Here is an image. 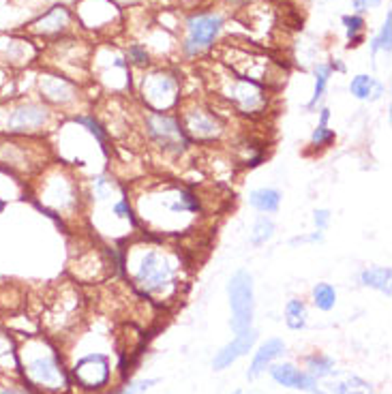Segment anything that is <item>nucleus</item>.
I'll list each match as a JSON object with an SVG mask.
<instances>
[{"label": "nucleus", "mask_w": 392, "mask_h": 394, "mask_svg": "<svg viewBox=\"0 0 392 394\" xmlns=\"http://www.w3.org/2000/svg\"><path fill=\"white\" fill-rule=\"evenodd\" d=\"M36 351L39 353L26 351L28 353V362H26L28 380L41 388H52V390L63 388L67 384V380H65V373H63L58 360H56V355L52 353V349L45 345H39Z\"/></svg>", "instance_id": "1"}, {"label": "nucleus", "mask_w": 392, "mask_h": 394, "mask_svg": "<svg viewBox=\"0 0 392 394\" xmlns=\"http://www.w3.org/2000/svg\"><path fill=\"white\" fill-rule=\"evenodd\" d=\"M228 292H230V305L234 311L232 328L236 332H242L251 326V320H253V281H251V276L245 270L236 272L230 281Z\"/></svg>", "instance_id": "2"}, {"label": "nucleus", "mask_w": 392, "mask_h": 394, "mask_svg": "<svg viewBox=\"0 0 392 394\" xmlns=\"http://www.w3.org/2000/svg\"><path fill=\"white\" fill-rule=\"evenodd\" d=\"M172 276H174V268L167 264V259H163L159 253L151 251L142 259L140 270L135 274V283L146 294H157L172 283Z\"/></svg>", "instance_id": "3"}, {"label": "nucleus", "mask_w": 392, "mask_h": 394, "mask_svg": "<svg viewBox=\"0 0 392 394\" xmlns=\"http://www.w3.org/2000/svg\"><path fill=\"white\" fill-rule=\"evenodd\" d=\"M221 28V17L219 15H195L189 20V39H186V52L189 54H197L204 47H208L213 43V39L217 36Z\"/></svg>", "instance_id": "4"}, {"label": "nucleus", "mask_w": 392, "mask_h": 394, "mask_svg": "<svg viewBox=\"0 0 392 394\" xmlns=\"http://www.w3.org/2000/svg\"><path fill=\"white\" fill-rule=\"evenodd\" d=\"M144 97L157 109L170 107L176 101V80L163 73L151 75L144 82Z\"/></svg>", "instance_id": "5"}, {"label": "nucleus", "mask_w": 392, "mask_h": 394, "mask_svg": "<svg viewBox=\"0 0 392 394\" xmlns=\"http://www.w3.org/2000/svg\"><path fill=\"white\" fill-rule=\"evenodd\" d=\"M76 377L84 388H99L107 382V375H109V364L107 358L101 353L95 355H86L76 364Z\"/></svg>", "instance_id": "6"}, {"label": "nucleus", "mask_w": 392, "mask_h": 394, "mask_svg": "<svg viewBox=\"0 0 392 394\" xmlns=\"http://www.w3.org/2000/svg\"><path fill=\"white\" fill-rule=\"evenodd\" d=\"M148 127H151V135L163 144L165 148H172V150H182L186 146L184 142V135L178 127V122L170 116H163V114H155L148 118Z\"/></svg>", "instance_id": "7"}, {"label": "nucleus", "mask_w": 392, "mask_h": 394, "mask_svg": "<svg viewBox=\"0 0 392 394\" xmlns=\"http://www.w3.org/2000/svg\"><path fill=\"white\" fill-rule=\"evenodd\" d=\"M320 386L326 394H373V388L353 375L345 373H328L320 377Z\"/></svg>", "instance_id": "8"}, {"label": "nucleus", "mask_w": 392, "mask_h": 394, "mask_svg": "<svg viewBox=\"0 0 392 394\" xmlns=\"http://www.w3.org/2000/svg\"><path fill=\"white\" fill-rule=\"evenodd\" d=\"M255 339H257V332H255V330H251V328L238 332L236 341H234V343H230L228 347H223V349L219 351V355L215 358V369H217V371L226 369V366H230L234 360H238L240 355H245V353L253 347Z\"/></svg>", "instance_id": "9"}, {"label": "nucleus", "mask_w": 392, "mask_h": 394, "mask_svg": "<svg viewBox=\"0 0 392 394\" xmlns=\"http://www.w3.org/2000/svg\"><path fill=\"white\" fill-rule=\"evenodd\" d=\"M47 114L45 109L36 105H26L13 111V116L9 118V131H32L36 127H41L45 122Z\"/></svg>", "instance_id": "10"}, {"label": "nucleus", "mask_w": 392, "mask_h": 394, "mask_svg": "<svg viewBox=\"0 0 392 394\" xmlns=\"http://www.w3.org/2000/svg\"><path fill=\"white\" fill-rule=\"evenodd\" d=\"M272 377L287 388H298V390H315V380L309 375L301 373L292 364H276L272 366Z\"/></svg>", "instance_id": "11"}, {"label": "nucleus", "mask_w": 392, "mask_h": 394, "mask_svg": "<svg viewBox=\"0 0 392 394\" xmlns=\"http://www.w3.org/2000/svg\"><path fill=\"white\" fill-rule=\"evenodd\" d=\"M285 351V345H283V341H279V339H270V341H266L264 345L259 347V351H257V355L253 358V364H251V369H249V377H255V375H259L261 371H264L274 358H279Z\"/></svg>", "instance_id": "12"}, {"label": "nucleus", "mask_w": 392, "mask_h": 394, "mask_svg": "<svg viewBox=\"0 0 392 394\" xmlns=\"http://www.w3.org/2000/svg\"><path fill=\"white\" fill-rule=\"evenodd\" d=\"M234 99L240 103L242 109H253L261 103V90L251 82H238L234 86Z\"/></svg>", "instance_id": "13"}, {"label": "nucleus", "mask_w": 392, "mask_h": 394, "mask_svg": "<svg viewBox=\"0 0 392 394\" xmlns=\"http://www.w3.org/2000/svg\"><path fill=\"white\" fill-rule=\"evenodd\" d=\"M67 22H69V13L65 11V7H56L47 15H43L39 22H34L32 26L36 32H56V30L65 28Z\"/></svg>", "instance_id": "14"}, {"label": "nucleus", "mask_w": 392, "mask_h": 394, "mask_svg": "<svg viewBox=\"0 0 392 394\" xmlns=\"http://www.w3.org/2000/svg\"><path fill=\"white\" fill-rule=\"evenodd\" d=\"M186 129H189V133L195 138H213L217 133V122L210 116L204 114V111H195L189 118Z\"/></svg>", "instance_id": "15"}, {"label": "nucleus", "mask_w": 392, "mask_h": 394, "mask_svg": "<svg viewBox=\"0 0 392 394\" xmlns=\"http://www.w3.org/2000/svg\"><path fill=\"white\" fill-rule=\"evenodd\" d=\"M281 201V193L274 189H257L251 193V204L261 212H274Z\"/></svg>", "instance_id": "16"}, {"label": "nucleus", "mask_w": 392, "mask_h": 394, "mask_svg": "<svg viewBox=\"0 0 392 394\" xmlns=\"http://www.w3.org/2000/svg\"><path fill=\"white\" fill-rule=\"evenodd\" d=\"M41 90L50 99L61 101V99H67L71 95V84L61 80V78H54V75H45V78L41 80Z\"/></svg>", "instance_id": "17"}, {"label": "nucleus", "mask_w": 392, "mask_h": 394, "mask_svg": "<svg viewBox=\"0 0 392 394\" xmlns=\"http://www.w3.org/2000/svg\"><path fill=\"white\" fill-rule=\"evenodd\" d=\"M362 283L390 294V270L388 268H369L362 272Z\"/></svg>", "instance_id": "18"}, {"label": "nucleus", "mask_w": 392, "mask_h": 394, "mask_svg": "<svg viewBox=\"0 0 392 394\" xmlns=\"http://www.w3.org/2000/svg\"><path fill=\"white\" fill-rule=\"evenodd\" d=\"M285 322L292 330H301L307 324V309L301 300H290L285 309Z\"/></svg>", "instance_id": "19"}, {"label": "nucleus", "mask_w": 392, "mask_h": 394, "mask_svg": "<svg viewBox=\"0 0 392 394\" xmlns=\"http://www.w3.org/2000/svg\"><path fill=\"white\" fill-rule=\"evenodd\" d=\"M313 298H315L317 309L330 311V309L334 307V300H337V294H334V289H332L328 283H320V285H315V289H313Z\"/></svg>", "instance_id": "20"}, {"label": "nucleus", "mask_w": 392, "mask_h": 394, "mask_svg": "<svg viewBox=\"0 0 392 394\" xmlns=\"http://www.w3.org/2000/svg\"><path fill=\"white\" fill-rule=\"evenodd\" d=\"M272 232H274V225H272V221H268V219H257V223H255V230H253V236H251V242L253 245H264V242L272 236Z\"/></svg>", "instance_id": "21"}, {"label": "nucleus", "mask_w": 392, "mask_h": 394, "mask_svg": "<svg viewBox=\"0 0 392 394\" xmlns=\"http://www.w3.org/2000/svg\"><path fill=\"white\" fill-rule=\"evenodd\" d=\"M375 86V82H373L369 75H358V78H353L349 90H351V95L353 97H358V99H367L371 95V88Z\"/></svg>", "instance_id": "22"}, {"label": "nucleus", "mask_w": 392, "mask_h": 394, "mask_svg": "<svg viewBox=\"0 0 392 394\" xmlns=\"http://www.w3.org/2000/svg\"><path fill=\"white\" fill-rule=\"evenodd\" d=\"M309 366H311V375H317V380L332 373V360L328 358H313L309 360Z\"/></svg>", "instance_id": "23"}, {"label": "nucleus", "mask_w": 392, "mask_h": 394, "mask_svg": "<svg viewBox=\"0 0 392 394\" xmlns=\"http://www.w3.org/2000/svg\"><path fill=\"white\" fill-rule=\"evenodd\" d=\"M326 82H328V67H320L317 69V82H315V95H313V101L311 105L324 95V88H326Z\"/></svg>", "instance_id": "24"}, {"label": "nucleus", "mask_w": 392, "mask_h": 394, "mask_svg": "<svg viewBox=\"0 0 392 394\" xmlns=\"http://www.w3.org/2000/svg\"><path fill=\"white\" fill-rule=\"evenodd\" d=\"M380 47H386V50L390 47V15H388V20H386V24H384L380 36L375 39V43H373V52H378Z\"/></svg>", "instance_id": "25"}, {"label": "nucleus", "mask_w": 392, "mask_h": 394, "mask_svg": "<svg viewBox=\"0 0 392 394\" xmlns=\"http://www.w3.org/2000/svg\"><path fill=\"white\" fill-rule=\"evenodd\" d=\"M332 138H334L332 131H328V129H326V124H320V129H317L315 133H313V144L322 146L324 142H330Z\"/></svg>", "instance_id": "26"}, {"label": "nucleus", "mask_w": 392, "mask_h": 394, "mask_svg": "<svg viewBox=\"0 0 392 394\" xmlns=\"http://www.w3.org/2000/svg\"><path fill=\"white\" fill-rule=\"evenodd\" d=\"M157 384V380H148V382H138V384H133V386H129L122 394H142L144 390H148L151 386H155Z\"/></svg>", "instance_id": "27"}, {"label": "nucleus", "mask_w": 392, "mask_h": 394, "mask_svg": "<svg viewBox=\"0 0 392 394\" xmlns=\"http://www.w3.org/2000/svg\"><path fill=\"white\" fill-rule=\"evenodd\" d=\"M345 24H347V34L353 36V34H356V32L360 30L362 20H360V17H345Z\"/></svg>", "instance_id": "28"}, {"label": "nucleus", "mask_w": 392, "mask_h": 394, "mask_svg": "<svg viewBox=\"0 0 392 394\" xmlns=\"http://www.w3.org/2000/svg\"><path fill=\"white\" fill-rule=\"evenodd\" d=\"M328 219H330V212H328V210H317V212H315V225H317V228H320V230L326 228V225H328Z\"/></svg>", "instance_id": "29"}, {"label": "nucleus", "mask_w": 392, "mask_h": 394, "mask_svg": "<svg viewBox=\"0 0 392 394\" xmlns=\"http://www.w3.org/2000/svg\"><path fill=\"white\" fill-rule=\"evenodd\" d=\"M82 122H84V124H88V127H90V131H92V133H95V135H97V138H99V142H105V133H103V131H101V129H99V124H97V122H92V120H90V118H84V120H82Z\"/></svg>", "instance_id": "30"}, {"label": "nucleus", "mask_w": 392, "mask_h": 394, "mask_svg": "<svg viewBox=\"0 0 392 394\" xmlns=\"http://www.w3.org/2000/svg\"><path fill=\"white\" fill-rule=\"evenodd\" d=\"M3 394H28V392H24V390H5Z\"/></svg>", "instance_id": "31"}, {"label": "nucleus", "mask_w": 392, "mask_h": 394, "mask_svg": "<svg viewBox=\"0 0 392 394\" xmlns=\"http://www.w3.org/2000/svg\"><path fill=\"white\" fill-rule=\"evenodd\" d=\"M3 208H5V201H0V212H3Z\"/></svg>", "instance_id": "32"}]
</instances>
